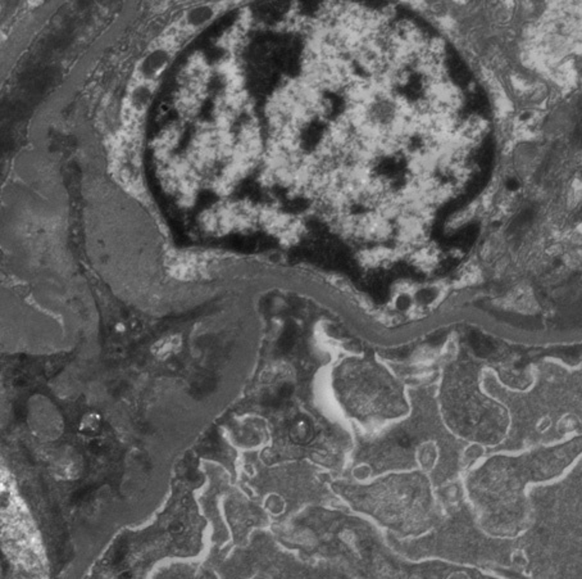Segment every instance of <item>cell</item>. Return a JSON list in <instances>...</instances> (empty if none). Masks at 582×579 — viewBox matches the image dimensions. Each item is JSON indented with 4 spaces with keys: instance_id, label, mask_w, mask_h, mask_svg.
Segmentation results:
<instances>
[{
    "instance_id": "6da1fadb",
    "label": "cell",
    "mask_w": 582,
    "mask_h": 579,
    "mask_svg": "<svg viewBox=\"0 0 582 579\" xmlns=\"http://www.w3.org/2000/svg\"><path fill=\"white\" fill-rule=\"evenodd\" d=\"M405 258L403 251L398 245L386 247L383 244H377L375 247L362 248L357 253V261L359 266L366 270L386 268Z\"/></svg>"
},
{
    "instance_id": "7a4b0ae2",
    "label": "cell",
    "mask_w": 582,
    "mask_h": 579,
    "mask_svg": "<svg viewBox=\"0 0 582 579\" xmlns=\"http://www.w3.org/2000/svg\"><path fill=\"white\" fill-rule=\"evenodd\" d=\"M408 260L417 270L430 272V271L435 270L440 262V251L435 244L426 241L425 244L413 249L412 253L408 256Z\"/></svg>"
},
{
    "instance_id": "3957f363",
    "label": "cell",
    "mask_w": 582,
    "mask_h": 579,
    "mask_svg": "<svg viewBox=\"0 0 582 579\" xmlns=\"http://www.w3.org/2000/svg\"><path fill=\"white\" fill-rule=\"evenodd\" d=\"M290 439L296 444H308L314 437V429L309 420L301 417L292 423L289 430Z\"/></svg>"
},
{
    "instance_id": "277c9868",
    "label": "cell",
    "mask_w": 582,
    "mask_h": 579,
    "mask_svg": "<svg viewBox=\"0 0 582 579\" xmlns=\"http://www.w3.org/2000/svg\"><path fill=\"white\" fill-rule=\"evenodd\" d=\"M182 346V340L179 336H169L167 338H163L152 347L153 355L156 356L157 359L166 360L171 357L172 355L179 352V349Z\"/></svg>"
},
{
    "instance_id": "5b68a950",
    "label": "cell",
    "mask_w": 582,
    "mask_h": 579,
    "mask_svg": "<svg viewBox=\"0 0 582 579\" xmlns=\"http://www.w3.org/2000/svg\"><path fill=\"white\" fill-rule=\"evenodd\" d=\"M100 428H102V416L96 412H89L84 415V417L80 421L78 430L84 435L94 437L99 433Z\"/></svg>"
},
{
    "instance_id": "8992f818",
    "label": "cell",
    "mask_w": 582,
    "mask_h": 579,
    "mask_svg": "<svg viewBox=\"0 0 582 579\" xmlns=\"http://www.w3.org/2000/svg\"><path fill=\"white\" fill-rule=\"evenodd\" d=\"M395 290L399 294H408L412 290H416V283L408 279H402L395 283Z\"/></svg>"
},
{
    "instance_id": "52a82bcc",
    "label": "cell",
    "mask_w": 582,
    "mask_h": 579,
    "mask_svg": "<svg viewBox=\"0 0 582 579\" xmlns=\"http://www.w3.org/2000/svg\"><path fill=\"white\" fill-rule=\"evenodd\" d=\"M573 142L576 143H582V121L580 122L579 125H577V127H576L575 130V134H573Z\"/></svg>"
},
{
    "instance_id": "ba28073f",
    "label": "cell",
    "mask_w": 582,
    "mask_h": 579,
    "mask_svg": "<svg viewBox=\"0 0 582 579\" xmlns=\"http://www.w3.org/2000/svg\"><path fill=\"white\" fill-rule=\"evenodd\" d=\"M28 3H30L31 5H34V7H38L41 3H44V0H28Z\"/></svg>"
}]
</instances>
